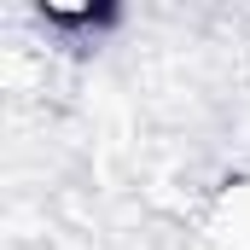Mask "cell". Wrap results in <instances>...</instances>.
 I'll return each mask as SVG.
<instances>
[{
	"mask_svg": "<svg viewBox=\"0 0 250 250\" xmlns=\"http://www.w3.org/2000/svg\"><path fill=\"white\" fill-rule=\"evenodd\" d=\"M204 245L209 250H250V175L227 181L204 209Z\"/></svg>",
	"mask_w": 250,
	"mask_h": 250,
	"instance_id": "1",
	"label": "cell"
}]
</instances>
